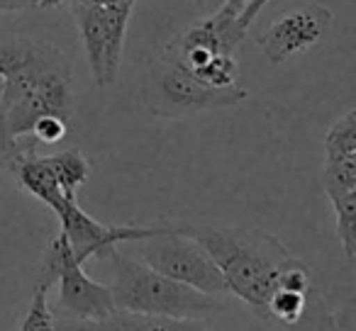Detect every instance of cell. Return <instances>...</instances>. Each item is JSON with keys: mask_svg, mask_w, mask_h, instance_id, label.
<instances>
[{"mask_svg": "<svg viewBox=\"0 0 356 331\" xmlns=\"http://www.w3.org/2000/svg\"><path fill=\"white\" fill-rule=\"evenodd\" d=\"M203 244L222 271L227 292L237 295L257 314L278 285L293 253L273 234L257 227H184Z\"/></svg>", "mask_w": 356, "mask_h": 331, "instance_id": "obj_1", "label": "cell"}, {"mask_svg": "<svg viewBox=\"0 0 356 331\" xmlns=\"http://www.w3.org/2000/svg\"><path fill=\"white\" fill-rule=\"evenodd\" d=\"M54 329V312L49 309L47 292L35 287L32 292V305L27 309L25 319L20 324V331H51Z\"/></svg>", "mask_w": 356, "mask_h": 331, "instance_id": "obj_18", "label": "cell"}, {"mask_svg": "<svg viewBox=\"0 0 356 331\" xmlns=\"http://www.w3.org/2000/svg\"><path fill=\"white\" fill-rule=\"evenodd\" d=\"M66 3H74V0H37V8H42V10H49V8L66 6Z\"/></svg>", "mask_w": 356, "mask_h": 331, "instance_id": "obj_23", "label": "cell"}, {"mask_svg": "<svg viewBox=\"0 0 356 331\" xmlns=\"http://www.w3.org/2000/svg\"><path fill=\"white\" fill-rule=\"evenodd\" d=\"M0 95H3V78H0Z\"/></svg>", "mask_w": 356, "mask_h": 331, "instance_id": "obj_25", "label": "cell"}, {"mask_svg": "<svg viewBox=\"0 0 356 331\" xmlns=\"http://www.w3.org/2000/svg\"><path fill=\"white\" fill-rule=\"evenodd\" d=\"M268 0H249V6L244 8L242 12H239V22H242L244 27L249 30V25H252V20L259 15V10H261L264 6H266Z\"/></svg>", "mask_w": 356, "mask_h": 331, "instance_id": "obj_21", "label": "cell"}, {"mask_svg": "<svg viewBox=\"0 0 356 331\" xmlns=\"http://www.w3.org/2000/svg\"><path fill=\"white\" fill-rule=\"evenodd\" d=\"M59 285V307L76 321H98L113 314L118 307L113 302L110 285L88 278L81 263L69 266L56 280Z\"/></svg>", "mask_w": 356, "mask_h": 331, "instance_id": "obj_8", "label": "cell"}, {"mask_svg": "<svg viewBox=\"0 0 356 331\" xmlns=\"http://www.w3.org/2000/svg\"><path fill=\"white\" fill-rule=\"evenodd\" d=\"M54 329L64 331H210L203 319L193 316H166V314H142V312L115 309L105 319L76 321L54 319Z\"/></svg>", "mask_w": 356, "mask_h": 331, "instance_id": "obj_9", "label": "cell"}, {"mask_svg": "<svg viewBox=\"0 0 356 331\" xmlns=\"http://www.w3.org/2000/svg\"><path fill=\"white\" fill-rule=\"evenodd\" d=\"M356 158V110L341 114L325 134V161Z\"/></svg>", "mask_w": 356, "mask_h": 331, "instance_id": "obj_13", "label": "cell"}, {"mask_svg": "<svg viewBox=\"0 0 356 331\" xmlns=\"http://www.w3.org/2000/svg\"><path fill=\"white\" fill-rule=\"evenodd\" d=\"M37 8V0H0V12H25Z\"/></svg>", "mask_w": 356, "mask_h": 331, "instance_id": "obj_20", "label": "cell"}, {"mask_svg": "<svg viewBox=\"0 0 356 331\" xmlns=\"http://www.w3.org/2000/svg\"><path fill=\"white\" fill-rule=\"evenodd\" d=\"M74 263H79V261H76V256H74V251H71L66 237L59 232L49 241V246H47L44 261H42L40 273H37V285L35 287H40V290L47 292L51 285H56V280H59L61 273H64L69 266H74ZM81 266H83V263H81Z\"/></svg>", "mask_w": 356, "mask_h": 331, "instance_id": "obj_12", "label": "cell"}, {"mask_svg": "<svg viewBox=\"0 0 356 331\" xmlns=\"http://www.w3.org/2000/svg\"><path fill=\"white\" fill-rule=\"evenodd\" d=\"M108 258L113 266L110 292H113V302L118 309L142 312V314L193 316V319L222 309L220 297L193 290L149 268L147 263L124 256L118 248H113Z\"/></svg>", "mask_w": 356, "mask_h": 331, "instance_id": "obj_2", "label": "cell"}, {"mask_svg": "<svg viewBox=\"0 0 356 331\" xmlns=\"http://www.w3.org/2000/svg\"><path fill=\"white\" fill-rule=\"evenodd\" d=\"M98 3H124V6H134V0H98Z\"/></svg>", "mask_w": 356, "mask_h": 331, "instance_id": "obj_24", "label": "cell"}, {"mask_svg": "<svg viewBox=\"0 0 356 331\" xmlns=\"http://www.w3.org/2000/svg\"><path fill=\"white\" fill-rule=\"evenodd\" d=\"M0 169H6V163H3V161H0Z\"/></svg>", "mask_w": 356, "mask_h": 331, "instance_id": "obj_26", "label": "cell"}, {"mask_svg": "<svg viewBox=\"0 0 356 331\" xmlns=\"http://www.w3.org/2000/svg\"><path fill=\"white\" fill-rule=\"evenodd\" d=\"M47 163L54 171L59 188L64 190V195L69 200H76L79 188H83L90 178V163L79 148H66V151L51 153L47 156Z\"/></svg>", "mask_w": 356, "mask_h": 331, "instance_id": "obj_11", "label": "cell"}, {"mask_svg": "<svg viewBox=\"0 0 356 331\" xmlns=\"http://www.w3.org/2000/svg\"><path fill=\"white\" fill-rule=\"evenodd\" d=\"M30 37H10L0 40V78L6 80L25 66L27 51H30Z\"/></svg>", "mask_w": 356, "mask_h": 331, "instance_id": "obj_17", "label": "cell"}, {"mask_svg": "<svg viewBox=\"0 0 356 331\" xmlns=\"http://www.w3.org/2000/svg\"><path fill=\"white\" fill-rule=\"evenodd\" d=\"M322 188H325L330 200L341 198V195H346V193H356V158L325 161Z\"/></svg>", "mask_w": 356, "mask_h": 331, "instance_id": "obj_15", "label": "cell"}, {"mask_svg": "<svg viewBox=\"0 0 356 331\" xmlns=\"http://www.w3.org/2000/svg\"><path fill=\"white\" fill-rule=\"evenodd\" d=\"M334 25V12L325 6H300L268 25L257 44L271 64H286L315 46Z\"/></svg>", "mask_w": 356, "mask_h": 331, "instance_id": "obj_6", "label": "cell"}, {"mask_svg": "<svg viewBox=\"0 0 356 331\" xmlns=\"http://www.w3.org/2000/svg\"><path fill=\"white\" fill-rule=\"evenodd\" d=\"M132 244L139 246L137 253L142 256V263L154 271L205 295H227V282L218 263L205 251L203 244L184 232V227L161 224L154 234Z\"/></svg>", "mask_w": 356, "mask_h": 331, "instance_id": "obj_4", "label": "cell"}, {"mask_svg": "<svg viewBox=\"0 0 356 331\" xmlns=\"http://www.w3.org/2000/svg\"><path fill=\"white\" fill-rule=\"evenodd\" d=\"M132 8L134 6H124V3H98V0L71 3L86 59L98 88H105L118 78Z\"/></svg>", "mask_w": 356, "mask_h": 331, "instance_id": "obj_5", "label": "cell"}, {"mask_svg": "<svg viewBox=\"0 0 356 331\" xmlns=\"http://www.w3.org/2000/svg\"><path fill=\"white\" fill-rule=\"evenodd\" d=\"M69 127H71V122H66V119L59 117V114H42V117L32 124L30 134L40 144H56L66 137Z\"/></svg>", "mask_w": 356, "mask_h": 331, "instance_id": "obj_19", "label": "cell"}, {"mask_svg": "<svg viewBox=\"0 0 356 331\" xmlns=\"http://www.w3.org/2000/svg\"><path fill=\"white\" fill-rule=\"evenodd\" d=\"M334 207L337 239H339L344 256L349 261L356 258V193H346L341 198L330 200Z\"/></svg>", "mask_w": 356, "mask_h": 331, "instance_id": "obj_14", "label": "cell"}, {"mask_svg": "<svg viewBox=\"0 0 356 331\" xmlns=\"http://www.w3.org/2000/svg\"><path fill=\"white\" fill-rule=\"evenodd\" d=\"M10 171L15 176L17 185H20L25 193L35 195L40 203H44L51 212H59L64 207V203L69 198L64 195V190L59 188V180H56L54 171L47 163V156H40V153H25L17 161L10 163Z\"/></svg>", "mask_w": 356, "mask_h": 331, "instance_id": "obj_10", "label": "cell"}, {"mask_svg": "<svg viewBox=\"0 0 356 331\" xmlns=\"http://www.w3.org/2000/svg\"><path fill=\"white\" fill-rule=\"evenodd\" d=\"M247 6H249V0H225L222 8H227V10H232V12H237V15H239V12H242Z\"/></svg>", "mask_w": 356, "mask_h": 331, "instance_id": "obj_22", "label": "cell"}, {"mask_svg": "<svg viewBox=\"0 0 356 331\" xmlns=\"http://www.w3.org/2000/svg\"><path fill=\"white\" fill-rule=\"evenodd\" d=\"M51 331H64V329H51Z\"/></svg>", "mask_w": 356, "mask_h": 331, "instance_id": "obj_27", "label": "cell"}, {"mask_svg": "<svg viewBox=\"0 0 356 331\" xmlns=\"http://www.w3.org/2000/svg\"><path fill=\"white\" fill-rule=\"evenodd\" d=\"M142 98L147 110L156 117H186L205 110L239 105L249 98V90L239 83L222 88L208 85L188 74L184 66L161 56L149 71Z\"/></svg>", "mask_w": 356, "mask_h": 331, "instance_id": "obj_3", "label": "cell"}, {"mask_svg": "<svg viewBox=\"0 0 356 331\" xmlns=\"http://www.w3.org/2000/svg\"><path fill=\"white\" fill-rule=\"evenodd\" d=\"M40 142L35 137H15L6 119V112L0 108V161L6 163V169H10V163L17 161L25 153H37Z\"/></svg>", "mask_w": 356, "mask_h": 331, "instance_id": "obj_16", "label": "cell"}, {"mask_svg": "<svg viewBox=\"0 0 356 331\" xmlns=\"http://www.w3.org/2000/svg\"><path fill=\"white\" fill-rule=\"evenodd\" d=\"M61 222V234L69 241L71 251H74L76 261L83 263L90 258L108 256L113 248H118L120 244H132L139 239L154 234L159 227H113V224H103L98 219H93L76 200H66L64 207L56 212Z\"/></svg>", "mask_w": 356, "mask_h": 331, "instance_id": "obj_7", "label": "cell"}]
</instances>
